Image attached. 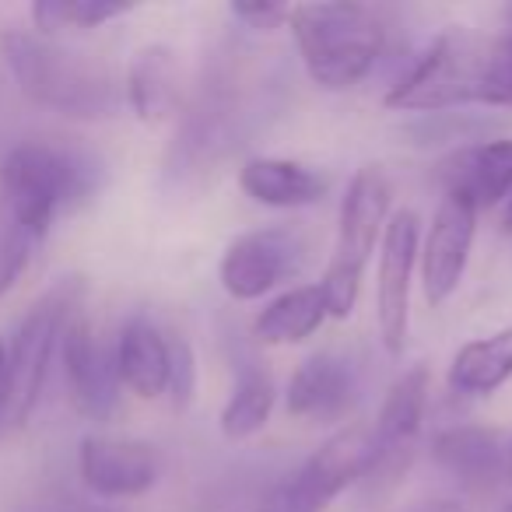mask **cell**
I'll return each mask as SVG.
<instances>
[{"label": "cell", "mask_w": 512, "mask_h": 512, "mask_svg": "<svg viewBox=\"0 0 512 512\" xmlns=\"http://www.w3.org/2000/svg\"><path fill=\"white\" fill-rule=\"evenodd\" d=\"M39 242L29 232H22L18 225L0 218V299L18 285L25 271L32 264V253H36Z\"/></svg>", "instance_id": "24"}, {"label": "cell", "mask_w": 512, "mask_h": 512, "mask_svg": "<svg viewBox=\"0 0 512 512\" xmlns=\"http://www.w3.org/2000/svg\"><path fill=\"white\" fill-rule=\"evenodd\" d=\"M4 407H8V341H0V425H4Z\"/></svg>", "instance_id": "28"}, {"label": "cell", "mask_w": 512, "mask_h": 512, "mask_svg": "<svg viewBox=\"0 0 512 512\" xmlns=\"http://www.w3.org/2000/svg\"><path fill=\"white\" fill-rule=\"evenodd\" d=\"M418 512H463L460 505H453V502H435V505H421Z\"/></svg>", "instance_id": "29"}, {"label": "cell", "mask_w": 512, "mask_h": 512, "mask_svg": "<svg viewBox=\"0 0 512 512\" xmlns=\"http://www.w3.org/2000/svg\"><path fill=\"white\" fill-rule=\"evenodd\" d=\"M428 407V369L425 365H411L397 383L390 386L383 407H379L372 432V456L369 467L362 474V488L372 498H386L404 474L411 470L414 453H418V435L421 421H425Z\"/></svg>", "instance_id": "7"}, {"label": "cell", "mask_w": 512, "mask_h": 512, "mask_svg": "<svg viewBox=\"0 0 512 512\" xmlns=\"http://www.w3.org/2000/svg\"><path fill=\"white\" fill-rule=\"evenodd\" d=\"M165 390L172 397V407L183 411L193 400L197 390V358L186 337H169V379H165Z\"/></svg>", "instance_id": "25"}, {"label": "cell", "mask_w": 512, "mask_h": 512, "mask_svg": "<svg viewBox=\"0 0 512 512\" xmlns=\"http://www.w3.org/2000/svg\"><path fill=\"white\" fill-rule=\"evenodd\" d=\"M81 481L102 498H137L155 488L162 460L151 442L116 439V435H85L78 446Z\"/></svg>", "instance_id": "13"}, {"label": "cell", "mask_w": 512, "mask_h": 512, "mask_svg": "<svg viewBox=\"0 0 512 512\" xmlns=\"http://www.w3.org/2000/svg\"><path fill=\"white\" fill-rule=\"evenodd\" d=\"M372 456V432L365 425H348L330 435L271 498V512H323L344 488L362 481Z\"/></svg>", "instance_id": "8"}, {"label": "cell", "mask_w": 512, "mask_h": 512, "mask_svg": "<svg viewBox=\"0 0 512 512\" xmlns=\"http://www.w3.org/2000/svg\"><path fill=\"white\" fill-rule=\"evenodd\" d=\"M386 106L397 113L502 106V39H488L467 25L446 29L390 88Z\"/></svg>", "instance_id": "2"}, {"label": "cell", "mask_w": 512, "mask_h": 512, "mask_svg": "<svg viewBox=\"0 0 512 512\" xmlns=\"http://www.w3.org/2000/svg\"><path fill=\"white\" fill-rule=\"evenodd\" d=\"M60 362L71 404L88 421H109L120 404V376H116L113 351L99 341L95 327L85 313H78L67 323L60 337Z\"/></svg>", "instance_id": "10"}, {"label": "cell", "mask_w": 512, "mask_h": 512, "mask_svg": "<svg viewBox=\"0 0 512 512\" xmlns=\"http://www.w3.org/2000/svg\"><path fill=\"white\" fill-rule=\"evenodd\" d=\"M502 106H512V32L502 36Z\"/></svg>", "instance_id": "27"}, {"label": "cell", "mask_w": 512, "mask_h": 512, "mask_svg": "<svg viewBox=\"0 0 512 512\" xmlns=\"http://www.w3.org/2000/svg\"><path fill=\"white\" fill-rule=\"evenodd\" d=\"M327 302L320 285H299L278 295L264 313L256 316V337L264 344H299L313 337L327 320Z\"/></svg>", "instance_id": "21"}, {"label": "cell", "mask_w": 512, "mask_h": 512, "mask_svg": "<svg viewBox=\"0 0 512 512\" xmlns=\"http://www.w3.org/2000/svg\"><path fill=\"white\" fill-rule=\"evenodd\" d=\"M439 183L446 193L467 197L477 211L495 207L512 190V141L467 144L439 162Z\"/></svg>", "instance_id": "15"}, {"label": "cell", "mask_w": 512, "mask_h": 512, "mask_svg": "<svg viewBox=\"0 0 512 512\" xmlns=\"http://www.w3.org/2000/svg\"><path fill=\"white\" fill-rule=\"evenodd\" d=\"M418 260V214L397 211L386 221L383 256H379V337L390 355H400L407 344L411 320V274Z\"/></svg>", "instance_id": "11"}, {"label": "cell", "mask_w": 512, "mask_h": 512, "mask_svg": "<svg viewBox=\"0 0 512 512\" xmlns=\"http://www.w3.org/2000/svg\"><path fill=\"white\" fill-rule=\"evenodd\" d=\"M274 407V379L264 369H242L232 386V397L221 407L225 439H249L267 425Z\"/></svg>", "instance_id": "22"}, {"label": "cell", "mask_w": 512, "mask_h": 512, "mask_svg": "<svg viewBox=\"0 0 512 512\" xmlns=\"http://www.w3.org/2000/svg\"><path fill=\"white\" fill-rule=\"evenodd\" d=\"M127 11H134V4L123 0H39L32 4V25L50 39L60 29H99Z\"/></svg>", "instance_id": "23"}, {"label": "cell", "mask_w": 512, "mask_h": 512, "mask_svg": "<svg viewBox=\"0 0 512 512\" xmlns=\"http://www.w3.org/2000/svg\"><path fill=\"white\" fill-rule=\"evenodd\" d=\"M393 186L386 179L383 165H362L351 176L348 193L341 200V218H337V239L330 253L327 274L320 281L323 302L334 320H348L355 313L358 292H362L365 267L383 232L386 211H390Z\"/></svg>", "instance_id": "6"}, {"label": "cell", "mask_w": 512, "mask_h": 512, "mask_svg": "<svg viewBox=\"0 0 512 512\" xmlns=\"http://www.w3.org/2000/svg\"><path fill=\"white\" fill-rule=\"evenodd\" d=\"M260 512H271V509H260Z\"/></svg>", "instance_id": "32"}, {"label": "cell", "mask_w": 512, "mask_h": 512, "mask_svg": "<svg viewBox=\"0 0 512 512\" xmlns=\"http://www.w3.org/2000/svg\"><path fill=\"white\" fill-rule=\"evenodd\" d=\"M85 292L88 285L81 274H64L22 316L15 337L8 341V407H4L0 439L22 432L32 421L50 376L53 351H60L67 323L85 306Z\"/></svg>", "instance_id": "5"}, {"label": "cell", "mask_w": 512, "mask_h": 512, "mask_svg": "<svg viewBox=\"0 0 512 512\" xmlns=\"http://www.w3.org/2000/svg\"><path fill=\"white\" fill-rule=\"evenodd\" d=\"M239 186L267 207H309L327 193V179L313 165L292 158H249L239 172Z\"/></svg>", "instance_id": "18"}, {"label": "cell", "mask_w": 512, "mask_h": 512, "mask_svg": "<svg viewBox=\"0 0 512 512\" xmlns=\"http://www.w3.org/2000/svg\"><path fill=\"white\" fill-rule=\"evenodd\" d=\"M99 186L102 162L88 151L25 141L0 162V218L43 242L53 221L92 200Z\"/></svg>", "instance_id": "3"}, {"label": "cell", "mask_w": 512, "mask_h": 512, "mask_svg": "<svg viewBox=\"0 0 512 512\" xmlns=\"http://www.w3.org/2000/svg\"><path fill=\"white\" fill-rule=\"evenodd\" d=\"M309 78L344 92L369 78L386 43L379 15L365 4H299L288 15Z\"/></svg>", "instance_id": "4"}, {"label": "cell", "mask_w": 512, "mask_h": 512, "mask_svg": "<svg viewBox=\"0 0 512 512\" xmlns=\"http://www.w3.org/2000/svg\"><path fill=\"white\" fill-rule=\"evenodd\" d=\"M505 477L512 481V442H509V449H505Z\"/></svg>", "instance_id": "31"}, {"label": "cell", "mask_w": 512, "mask_h": 512, "mask_svg": "<svg viewBox=\"0 0 512 512\" xmlns=\"http://www.w3.org/2000/svg\"><path fill=\"white\" fill-rule=\"evenodd\" d=\"M179 92V60L169 46L155 43L134 53L123 81V99L130 113L144 123H158L176 109Z\"/></svg>", "instance_id": "19"}, {"label": "cell", "mask_w": 512, "mask_h": 512, "mask_svg": "<svg viewBox=\"0 0 512 512\" xmlns=\"http://www.w3.org/2000/svg\"><path fill=\"white\" fill-rule=\"evenodd\" d=\"M0 57L18 92L50 113L71 120H113L123 109V85L106 64L67 50L39 32H4Z\"/></svg>", "instance_id": "1"}, {"label": "cell", "mask_w": 512, "mask_h": 512, "mask_svg": "<svg viewBox=\"0 0 512 512\" xmlns=\"http://www.w3.org/2000/svg\"><path fill=\"white\" fill-rule=\"evenodd\" d=\"M292 8H281V4H232V18H239L246 29L253 32H274L288 22Z\"/></svg>", "instance_id": "26"}, {"label": "cell", "mask_w": 512, "mask_h": 512, "mask_svg": "<svg viewBox=\"0 0 512 512\" xmlns=\"http://www.w3.org/2000/svg\"><path fill=\"white\" fill-rule=\"evenodd\" d=\"M116 376L130 393L141 400H155L165 393L169 379V337L144 316L123 323L120 337L113 348Z\"/></svg>", "instance_id": "17"}, {"label": "cell", "mask_w": 512, "mask_h": 512, "mask_svg": "<svg viewBox=\"0 0 512 512\" xmlns=\"http://www.w3.org/2000/svg\"><path fill=\"white\" fill-rule=\"evenodd\" d=\"M502 228H505V232H512V190H509V197H505V214H502Z\"/></svg>", "instance_id": "30"}, {"label": "cell", "mask_w": 512, "mask_h": 512, "mask_svg": "<svg viewBox=\"0 0 512 512\" xmlns=\"http://www.w3.org/2000/svg\"><path fill=\"white\" fill-rule=\"evenodd\" d=\"M502 432L481 425H456L432 439V460L467 488H491L505 477Z\"/></svg>", "instance_id": "16"}, {"label": "cell", "mask_w": 512, "mask_h": 512, "mask_svg": "<svg viewBox=\"0 0 512 512\" xmlns=\"http://www.w3.org/2000/svg\"><path fill=\"white\" fill-rule=\"evenodd\" d=\"M306 260L309 246L295 228H256V232H246L235 242H228L218 264V278L232 299L249 302L278 288L281 281L295 278L306 267Z\"/></svg>", "instance_id": "9"}, {"label": "cell", "mask_w": 512, "mask_h": 512, "mask_svg": "<svg viewBox=\"0 0 512 512\" xmlns=\"http://www.w3.org/2000/svg\"><path fill=\"white\" fill-rule=\"evenodd\" d=\"M512 379V327L498 330L481 341H470L456 351L453 365H449V386L456 393H470V397H484L495 393L502 383Z\"/></svg>", "instance_id": "20"}, {"label": "cell", "mask_w": 512, "mask_h": 512, "mask_svg": "<svg viewBox=\"0 0 512 512\" xmlns=\"http://www.w3.org/2000/svg\"><path fill=\"white\" fill-rule=\"evenodd\" d=\"M474 228L477 207L460 193H446L425 235V249H421V285L432 306L449 302V295L460 288L470 246H474Z\"/></svg>", "instance_id": "12"}, {"label": "cell", "mask_w": 512, "mask_h": 512, "mask_svg": "<svg viewBox=\"0 0 512 512\" xmlns=\"http://www.w3.org/2000/svg\"><path fill=\"white\" fill-rule=\"evenodd\" d=\"M358 372L341 355H313L295 369L288 383V414L313 425H334L355 407Z\"/></svg>", "instance_id": "14"}]
</instances>
